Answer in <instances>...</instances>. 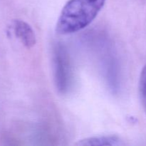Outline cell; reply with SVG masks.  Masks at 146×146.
<instances>
[{"instance_id":"obj_1","label":"cell","mask_w":146,"mask_h":146,"mask_svg":"<svg viewBox=\"0 0 146 146\" xmlns=\"http://www.w3.org/2000/svg\"><path fill=\"white\" fill-rule=\"evenodd\" d=\"M106 0H69L63 7L56 26L58 34H70L88 27L102 9Z\"/></svg>"},{"instance_id":"obj_2","label":"cell","mask_w":146,"mask_h":146,"mask_svg":"<svg viewBox=\"0 0 146 146\" xmlns=\"http://www.w3.org/2000/svg\"><path fill=\"white\" fill-rule=\"evenodd\" d=\"M54 79L56 86L61 93L66 92L71 81V67L66 50L57 44L54 50Z\"/></svg>"},{"instance_id":"obj_3","label":"cell","mask_w":146,"mask_h":146,"mask_svg":"<svg viewBox=\"0 0 146 146\" xmlns=\"http://www.w3.org/2000/svg\"><path fill=\"white\" fill-rule=\"evenodd\" d=\"M11 28L14 35L27 48L34 46L36 42V35L31 26L26 21L15 19L12 21Z\"/></svg>"},{"instance_id":"obj_4","label":"cell","mask_w":146,"mask_h":146,"mask_svg":"<svg viewBox=\"0 0 146 146\" xmlns=\"http://www.w3.org/2000/svg\"><path fill=\"white\" fill-rule=\"evenodd\" d=\"M122 142L119 138L113 135H103V136L91 137L81 140L76 143V145L90 146V145H120Z\"/></svg>"},{"instance_id":"obj_5","label":"cell","mask_w":146,"mask_h":146,"mask_svg":"<svg viewBox=\"0 0 146 146\" xmlns=\"http://www.w3.org/2000/svg\"><path fill=\"white\" fill-rule=\"evenodd\" d=\"M139 93L143 106L146 112V65L141 71L140 76Z\"/></svg>"}]
</instances>
